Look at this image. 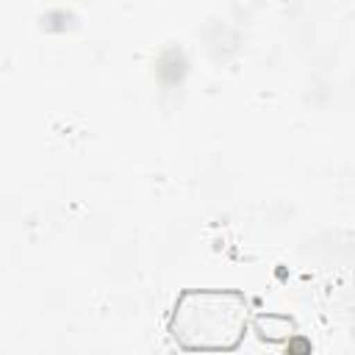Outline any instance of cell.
I'll return each mask as SVG.
<instances>
[{
    "label": "cell",
    "instance_id": "1",
    "mask_svg": "<svg viewBox=\"0 0 355 355\" xmlns=\"http://www.w3.org/2000/svg\"><path fill=\"white\" fill-rule=\"evenodd\" d=\"M252 324L250 300L239 288H183L166 313V336L183 352H236Z\"/></svg>",
    "mask_w": 355,
    "mask_h": 355
},
{
    "label": "cell",
    "instance_id": "2",
    "mask_svg": "<svg viewBox=\"0 0 355 355\" xmlns=\"http://www.w3.org/2000/svg\"><path fill=\"white\" fill-rule=\"evenodd\" d=\"M252 322L263 341H286L294 336V319H288L286 313H258L252 316Z\"/></svg>",
    "mask_w": 355,
    "mask_h": 355
}]
</instances>
